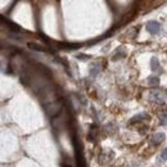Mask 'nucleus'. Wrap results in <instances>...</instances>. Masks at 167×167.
<instances>
[{
	"label": "nucleus",
	"instance_id": "nucleus-5",
	"mask_svg": "<svg viewBox=\"0 0 167 167\" xmlns=\"http://www.w3.org/2000/svg\"><path fill=\"white\" fill-rule=\"evenodd\" d=\"M98 73H99V66H98V64H94V66L91 67V69H90V76L95 77Z\"/></svg>",
	"mask_w": 167,
	"mask_h": 167
},
{
	"label": "nucleus",
	"instance_id": "nucleus-4",
	"mask_svg": "<svg viewBox=\"0 0 167 167\" xmlns=\"http://www.w3.org/2000/svg\"><path fill=\"white\" fill-rule=\"evenodd\" d=\"M151 68L153 69L154 72L161 71V67H160V64H158V59L157 58H152L151 59Z\"/></svg>",
	"mask_w": 167,
	"mask_h": 167
},
{
	"label": "nucleus",
	"instance_id": "nucleus-9",
	"mask_svg": "<svg viewBox=\"0 0 167 167\" xmlns=\"http://www.w3.org/2000/svg\"><path fill=\"white\" fill-rule=\"evenodd\" d=\"M161 125H162V126H167V115H165V116L161 118Z\"/></svg>",
	"mask_w": 167,
	"mask_h": 167
},
{
	"label": "nucleus",
	"instance_id": "nucleus-2",
	"mask_svg": "<svg viewBox=\"0 0 167 167\" xmlns=\"http://www.w3.org/2000/svg\"><path fill=\"white\" fill-rule=\"evenodd\" d=\"M147 30H148L149 33L156 35V33L160 32V30H161V24L158 23V22H156V21H151V22H148V23H147Z\"/></svg>",
	"mask_w": 167,
	"mask_h": 167
},
{
	"label": "nucleus",
	"instance_id": "nucleus-1",
	"mask_svg": "<svg viewBox=\"0 0 167 167\" xmlns=\"http://www.w3.org/2000/svg\"><path fill=\"white\" fill-rule=\"evenodd\" d=\"M151 99L158 104H163L166 100V94L162 90L153 89V90H151Z\"/></svg>",
	"mask_w": 167,
	"mask_h": 167
},
{
	"label": "nucleus",
	"instance_id": "nucleus-6",
	"mask_svg": "<svg viewBox=\"0 0 167 167\" xmlns=\"http://www.w3.org/2000/svg\"><path fill=\"white\" fill-rule=\"evenodd\" d=\"M148 82L151 84V85H158V82H160V80H158L157 77H149Z\"/></svg>",
	"mask_w": 167,
	"mask_h": 167
},
{
	"label": "nucleus",
	"instance_id": "nucleus-7",
	"mask_svg": "<svg viewBox=\"0 0 167 167\" xmlns=\"http://www.w3.org/2000/svg\"><path fill=\"white\" fill-rule=\"evenodd\" d=\"M29 45H30V46H32V49H35V50H40V51H45V50H44V49H42V48H41L40 45H36V44H32V42H31V44H29Z\"/></svg>",
	"mask_w": 167,
	"mask_h": 167
},
{
	"label": "nucleus",
	"instance_id": "nucleus-8",
	"mask_svg": "<svg viewBox=\"0 0 167 167\" xmlns=\"http://www.w3.org/2000/svg\"><path fill=\"white\" fill-rule=\"evenodd\" d=\"M160 160H161V161H166V160H167V149H165V151H162L161 157H160Z\"/></svg>",
	"mask_w": 167,
	"mask_h": 167
},
{
	"label": "nucleus",
	"instance_id": "nucleus-3",
	"mask_svg": "<svg viewBox=\"0 0 167 167\" xmlns=\"http://www.w3.org/2000/svg\"><path fill=\"white\" fill-rule=\"evenodd\" d=\"M165 134L163 133H158V134H156V135H153V138L151 139V143L152 144H154V145H157V144H161L163 140H165Z\"/></svg>",
	"mask_w": 167,
	"mask_h": 167
}]
</instances>
